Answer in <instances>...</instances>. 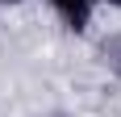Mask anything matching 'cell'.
Here are the masks:
<instances>
[{
    "label": "cell",
    "instance_id": "5",
    "mask_svg": "<svg viewBox=\"0 0 121 117\" xmlns=\"http://www.w3.org/2000/svg\"><path fill=\"white\" fill-rule=\"evenodd\" d=\"M54 117H63V113H54Z\"/></svg>",
    "mask_w": 121,
    "mask_h": 117
},
{
    "label": "cell",
    "instance_id": "3",
    "mask_svg": "<svg viewBox=\"0 0 121 117\" xmlns=\"http://www.w3.org/2000/svg\"><path fill=\"white\" fill-rule=\"evenodd\" d=\"M96 9H117L121 13V0H96Z\"/></svg>",
    "mask_w": 121,
    "mask_h": 117
},
{
    "label": "cell",
    "instance_id": "4",
    "mask_svg": "<svg viewBox=\"0 0 121 117\" xmlns=\"http://www.w3.org/2000/svg\"><path fill=\"white\" fill-rule=\"evenodd\" d=\"M17 4H29V0H0V9H17Z\"/></svg>",
    "mask_w": 121,
    "mask_h": 117
},
{
    "label": "cell",
    "instance_id": "1",
    "mask_svg": "<svg viewBox=\"0 0 121 117\" xmlns=\"http://www.w3.org/2000/svg\"><path fill=\"white\" fill-rule=\"evenodd\" d=\"M50 13L59 17V25L67 34H88L92 17H96V0H46Z\"/></svg>",
    "mask_w": 121,
    "mask_h": 117
},
{
    "label": "cell",
    "instance_id": "2",
    "mask_svg": "<svg viewBox=\"0 0 121 117\" xmlns=\"http://www.w3.org/2000/svg\"><path fill=\"white\" fill-rule=\"evenodd\" d=\"M96 58H100V67L109 71V75L121 80V29H113V34H104L96 42Z\"/></svg>",
    "mask_w": 121,
    "mask_h": 117
}]
</instances>
